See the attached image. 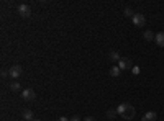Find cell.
Masks as SVG:
<instances>
[{
  "label": "cell",
  "instance_id": "6da1fadb",
  "mask_svg": "<svg viewBox=\"0 0 164 121\" xmlns=\"http://www.w3.org/2000/svg\"><path fill=\"white\" fill-rule=\"evenodd\" d=\"M118 115L122 116V118L125 119H133L135 118V115H136V110H135V106L131 103H122V105H118Z\"/></svg>",
  "mask_w": 164,
  "mask_h": 121
},
{
  "label": "cell",
  "instance_id": "7a4b0ae2",
  "mask_svg": "<svg viewBox=\"0 0 164 121\" xmlns=\"http://www.w3.org/2000/svg\"><path fill=\"white\" fill-rule=\"evenodd\" d=\"M131 20H133V25L135 26L141 28V26L146 25V18H144V15H141V13H135V17L131 18Z\"/></svg>",
  "mask_w": 164,
  "mask_h": 121
},
{
  "label": "cell",
  "instance_id": "3957f363",
  "mask_svg": "<svg viewBox=\"0 0 164 121\" xmlns=\"http://www.w3.org/2000/svg\"><path fill=\"white\" fill-rule=\"evenodd\" d=\"M21 98L25 100V101H33L36 98V93L33 92L31 89H23V92H21Z\"/></svg>",
  "mask_w": 164,
  "mask_h": 121
},
{
  "label": "cell",
  "instance_id": "277c9868",
  "mask_svg": "<svg viewBox=\"0 0 164 121\" xmlns=\"http://www.w3.org/2000/svg\"><path fill=\"white\" fill-rule=\"evenodd\" d=\"M117 66L120 67V70H127V69H130V67L133 66V61L131 59H127V57H122V59L118 61Z\"/></svg>",
  "mask_w": 164,
  "mask_h": 121
},
{
  "label": "cell",
  "instance_id": "5b68a950",
  "mask_svg": "<svg viewBox=\"0 0 164 121\" xmlns=\"http://www.w3.org/2000/svg\"><path fill=\"white\" fill-rule=\"evenodd\" d=\"M8 75H10L12 79H18V77L21 75V66H18V64L12 66L10 70H8Z\"/></svg>",
  "mask_w": 164,
  "mask_h": 121
},
{
  "label": "cell",
  "instance_id": "8992f818",
  "mask_svg": "<svg viewBox=\"0 0 164 121\" xmlns=\"http://www.w3.org/2000/svg\"><path fill=\"white\" fill-rule=\"evenodd\" d=\"M18 13L23 17V18H28L31 15V8L26 5V3H21V5H18Z\"/></svg>",
  "mask_w": 164,
  "mask_h": 121
},
{
  "label": "cell",
  "instance_id": "52a82bcc",
  "mask_svg": "<svg viewBox=\"0 0 164 121\" xmlns=\"http://www.w3.org/2000/svg\"><path fill=\"white\" fill-rule=\"evenodd\" d=\"M158 119V115L154 113V111H148V113H144V116L141 118V121H156Z\"/></svg>",
  "mask_w": 164,
  "mask_h": 121
},
{
  "label": "cell",
  "instance_id": "ba28073f",
  "mask_svg": "<svg viewBox=\"0 0 164 121\" xmlns=\"http://www.w3.org/2000/svg\"><path fill=\"white\" fill-rule=\"evenodd\" d=\"M21 116H23V119H26V121H33V119H35V115H33V111L28 110V108L21 111Z\"/></svg>",
  "mask_w": 164,
  "mask_h": 121
},
{
  "label": "cell",
  "instance_id": "9c48e42d",
  "mask_svg": "<svg viewBox=\"0 0 164 121\" xmlns=\"http://www.w3.org/2000/svg\"><path fill=\"white\" fill-rule=\"evenodd\" d=\"M154 41H156V44H158V46L164 47V31L158 33V35H156V38H154Z\"/></svg>",
  "mask_w": 164,
  "mask_h": 121
},
{
  "label": "cell",
  "instance_id": "30bf717a",
  "mask_svg": "<svg viewBox=\"0 0 164 121\" xmlns=\"http://www.w3.org/2000/svg\"><path fill=\"white\" fill-rule=\"evenodd\" d=\"M143 38H144V40H146V41H153V40H154V38H156V35H154V33H153V31H149V30H146V31H144V33H143Z\"/></svg>",
  "mask_w": 164,
  "mask_h": 121
},
{
  "label": "cell",
  "instance_id": "8fae6325",
  "mask_svg": "<svg viewBox=\"0 0 164 121\" xmlns=\"http://www.w3.org/2000/svg\"><path fill=\"white\" fill-rule=\"evenodd\" d=\"M120 74H122V70H120V67H118V66H113L112 69H110V75L115 77V79H117Z\"/></svg>",
  "mask_w": 164,
  "mask_h": 121
},
{
  "label": "cell",
  "instance_id": "7c38bea8",
  "mask_svg": "<svg viewBox=\"0 0 164 121\" xmlns=\"http://www.w3.org/2000/svg\"><path fill=\"white\" fill-rule=\"evenodd\" d=\"M110 59H112V61H117V64H118V61L122 59V57H120L118 51H112V52H110Z\"/></svg>",
  "mask_w": 164,
  "mask_h": 121
},
{
  "label": "cell",
  "instance_id": "4fadbf2b",
  "mask_svg": "<svg viewBox=\"0 0 164 121\" xmlns=\"http://www.w3.org/2000/svg\"><path fill=\"white\" fill-rule=\"evenodd\" d=\"M10 90H13V92H20L21 87H20V84H18V82H12V84H10Z\"/></svg>",
  "mask_w": 164,
  "mask_h": 121
},
{
  "label": "cell",
  "instance_id": "5bb4252c",
  "mask_svg": "<svg viewBox=\"0 0 164 121\" xmlns=\"http://www.w3.org/2000/svg\"><path fill=\"white\" fill-rule=\"evenodd\" d=\"M117 115H118L117 110H108V111H107V118H108V119H113Z\"/></svg>",
  "mask_w": 164,
  "mask_h": 121
},
{
  "label": "cell",
  "instance_id": "9a60e30c",
  "mask_svg": "<svg viewBox=\"0 0 164 121\" xmlns=\"http://www.w3.org/2000/svg\"><path fill=\"white\" fill-rule=\"evenodd\" d=\"M125 17H135V13H133V10H131V8H125Z\"/></svg>",
  "mask_w": 164,
  "mask_h": 121
},
{
  "label": "cell",
  "instance_id": "2e32d148",
  "mask_svg": "<svg viewBox=\"0 0 164 121\" xmlns=\"http://www.w3.org/2000/svg\"><path fill=\"white\" fill-rule=\"evenodd\" d=\"M69 121H80V118H79V116H77V115H76V116H72V118H71Z\"/></svg>",
  "mask_w": 164,
  "mask_h": 121
},
{
  "label": "cell",
  "instance_id": "e0dca14e",
  "mask_svg": "<svg viewBox=\"0 0 164 121\" xmlns=\"http://www.w3.org/2000/svg\"><path fill=\"white\" fill-rule=\"evenodd\" d=\"M133 74H139V67H133Z\"/></svg>",
  "mask_w": 164,
  "mask_h": 121
},
{
  "label": "cell",
  "instance_id": "ac0fdd59",
  "mask_svg": "<svg viewBox=\"0 0 164 121\" xmlns=\"http://www.w3.org/2000/svg\"><path fill=\"white\" fill-rule=\"evenodd\" d=\"M57 121H69V119L64 118V116H61V118H57Z\"/></svg>",
  "mask_w": 164,
  "mask_h": 121
},
{
  "label": "cell",
  "instance_id": "d6986e66",
  "mask_svg": "<svg viewBox=\"0 0 164 121\" xmlns=\"http://www.w3.org/2000/svg\"><path fill=\"white\" fill-rule=\"evenodd\" d=\"M84 121H95V118H92V116H89V118H85Z\"/></svg>",
  "mask_w": 164,
  "mask_h": 121
},
{
  "label": "cell",
  "instance_id": "ffe728a7",
  "mask_svg": "<svg viewBox=\"0 0 164 121\" xmlns=\"http://www.w3.org/2000/svg\"><path fill=\"white\" fill-rule=\"evenodd\" d=\"M33 121H40V119H33Z\"/></svg>",
  "mask_w": 164,
  "mask_h": 121
}]
</instances>
